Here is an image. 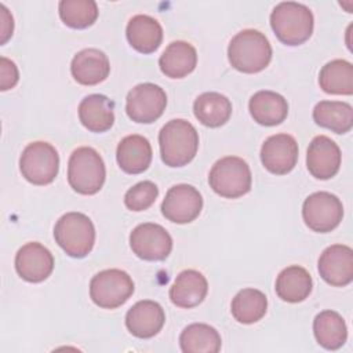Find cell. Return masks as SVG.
Instances as JSON below:
<instances>
[{
    "label": "cell",
    "mask_w": 353,
    "mask_h": 353,
    "mask_svg": "<svg viewBox=\"0 0 353 353\" xmlns=\"http://www.w3.org/2000/svg\"><path fill=\"white\" fill-rule=\"evenodd\" d=\"M161 160L168 167H183L199 149V134L192 123L183 119L170 120L159 132Z\"/></svg>",
    "instance_id": "obj_1"
},
{
    "label": "cell",
    "mask_w": 353,
    "mask_h": 353,
    "mask_svg": "<svg viewBox=\"0 0 353 353\" xmlns=\"http://www.w3.org/2000/svg\"><path fill=\"white\" fill-rule=\"evenodd\" d=\"M228 59L239 72L258 73L269 65L272 46L268 37L259 30L244 29L230 40Z\"/></svg>",
    "instance_id": "obj_2"
},
{
    "label": "cell",
    "mask_w": 353,
    "mask_h": 353,
    "mask_svg": "<svg viewBox=\"0 0 353 353\" xmlns=\"http://www.w3.org/2000/svg\"><path fill=\"white\" fill-rule=\"evenodd\" d=\"M276 37L287 46H299L313 33L314 18L309 7L296 1H281L270 14Z\"/></svg>",
    "instance_id": "obj_3"
},
{
    "label": "cell",
    "mask_w": 353,
    "mask_h": 353,
    "mask_svg": "<svg viewBox=\"0 0 353 353\" xmlns=\"http://www.w3.org/2000/svg\"><path fill=\"white\" fill-rule=\"evenodd\" d=\"M106 178V168L101 154L90 146L73 150L68 163V182L80 194L98 193Z\"/></svg>",
    "instance_id": "obj_4"
},
{
    "label": "cell",
    "mask_w": 353,
    "mask_h": 353,
    "mask_svg": "<svg viewBox=\"0 0 353 353\" xmlns=\"http://www.w3.org/2000/svg\"><path fill=\"white\" fill-rule=\"evenodd\" d=\"M57 244L72 258L87 256L95 243L92 221L81 212H66L54 226Z\"/></svg>",
    "instance_id": "obj_5"
},
{
    "label": "cell",
    "mask_w": 353,
    "mask_h": 353,
    "mask_svg": "<svg viewBox=\"0 0 353 353\" xmlns=\"http://www.w3.org/2000/svg\"><path fill=\"white\" fill-rule=\"evenodd\" d=\"M251 170L245 160L237 156L219 159L208 174L211 189L225 199H237L251 190Z\"/></svg>",
    "instance_id": "obj_6"
},
{
    "label": "cell",
    "mask_w": 353,
    "mask_h": 353,
    "mask_svg": "<svg viewBox=\"0 0 353 353\" xmlns=\"http://www.w3.org/2000/svg\"><path fill=\"white\" fill-rule=\"evenodd\" d=\"M19 170L28 182L39 186L48 185L58 175L59 154L48 142H32L19 157Z\"/></svg>",
    "instance_id": "obj_7"
},
{
    "label": "cell",
    "mask_w": 353,
    "mask_h": 353,
    "mask_svg": "<svg viewBox=\"0 0 353 353\" xmlns=\"http://www.w3.org/2000/svg\"><path fill=\"white\" fill-rule=\"evenodd\" d=\"M134 292V281L121 269H106L90 281V296L102 309H116L124 305Z\"/></svg>",
    "instance_id": "obj_8"
},
{
    "label": "cell",
    "mask_w": 353,
    "mask_h": 353,
    "mask_svg": "<svg viewBox=\"0 0 353 353\" xmlns=\"http://www.w3.org/2000/svg\"><path fill=\"white\" fill-rule=\"evenodd\" d=\"M302 218L309 229L317 233L334 230L343 218L342 201L330 192H316L306 197Z\"/></svg>",
    "instance_id": "obj_9"
},
{
    "label": "cell",
    "mask_w": 353,
    "mask_h": 353,
    "mask_svg": "<svg viewBox=\"0 0 353 353\" xmlns=\"http://www.w3.org/2000/svg\"><path fill=\"white\" fill-rule=\"evenodd\" d=\"M167 95L165 91L153 83H142L135 85L125 99L127 116L142 124L156 121L165 110Z\"/></svg>",
    "instance_id": "obj_10"
},
{
    "label": "cell",
    "mask_w": 353,
    "mask_h": 353,
    "mask_svg": "<svg viewBox=\"0 0 353 353\" xmlns=\"http://www.w3.org/2000/svg\"><path fill=\"white\" fill-rule=\"evenodd\" d=\"M132 252L143 261H164L172 250L170 233L159 223H141L130 234Z\"/></svg>",
    "instance_id": "obj_11"
},
{
    "label": "cell",
    "mask_w": 353,
    "mask_h": 353,
    "mask_svg": "<svg viewBox=\"0 0 353 353\" xmlns=\"http://www.w3.org/2000/svg\"><path fill=\"white\" fill-rule=\"evenodd\" d=\"M203 208L200 192L188 183H179L168 189L161 203L163 215L174 223H189L194 221Z\"/></svg>",
    "instance_id": "obj_12"
},
{
    "label": "cell",
    "mask_w": 353,
    "mask_h": 353,
    "mask_svg": "<svg viewBox=\"0 0 353 353\" xmlns=\"http://www.w3.org/2000/svg\"><path fill=\"white\" fill-rule=\"evenodd\" d=\"M263 167L276 175H285L298 161V143L290 134H274L265 139L261 148Z\"/></svg>",
    "instance_id": "obj_13"
},
{
    "label": "cell",
    "mask_w": 353,
    "mask_h": 353,
    "mask_svg": "<svg viewBox=\"0 0 353 353\" xmlns=\"http://www.w3.org/2000/svg\"><path fill=\"white\" fill-rule=\"evenodd\" d=\"M15 270L25 281L41 283L54 270V256L43 244L26 243L15 255Z\"/></svg>",
    "instance_id": "obj_14"
},
{
    "label": "cell",
    "mask_w": 353,
    "mask_h": 353,
    "mask_svg": "<svg viewBox=\"0 0 353 353\" xmlns=\"http://www.w3.org/2000/svg\"><path fill=\"white\" fill-rule=\"evenodd\" d=\"M317 266L325 283L345 287L353 280V250L345 244H332L321 252Z\"/></svg>",
    "instance_id": "obj_15"
},
{
    "label": "cell",
    "mask_w": 353,
    "mask_h": 353,
    "mask_svg": "<svg viewBox=\"0 0 353 353\" xmlns=\"http://www.w3.org/2000/svg\"><path fill=\"white\" fill-rule=\"evenodd\" d=\"M341 149L325 135L314 137L307 148L306 165L309 172L317 179H330L336 175L341 167Z\"/></svg>",
    "instance_id": "obj_16"
},
{
    "label": "cell",
    "mask_w": 353,
    "mask_h": 353,
    "mask_svg": "<svg viewBox=\"0 0 353 353\" xmlns=\"http://www.w3.org/2000/svg\"><path fill=\"white\" fill-rule=\"evenodd\" d=\"M165 321L160 303L145 299L132 305L125 314V327L137 338L148 339L157 335Z\"/></svg>",
    "instance_id": "obj_17"
},
{
    "label": "cell",
    "mask_w": 353,
    "mask_h": 353,
    "mask_svg": "<svg viewBox=\"0 0 353 353\" xmlns=\"http://www.w3.org/2000/svg\"><path fill=\"white\" fill-rule=\"evenodd\" d=\"M110 63L106 54L98 48H84L79 51L70 63L73 79L83 85H95L106 80Z\"/></svg>",
    "instance_id": "obj_18"
},
{
    "label": "cell",
    "mask_w": 353,
    "mask_h": 353,
    "mask_svg": "<svg viewBox=\"0 0 353 353\" xmlns=\"http://www.w3.org/2000/svg\"><path fill=\"white\" fill-rule=\"evenodd\" d=\"M208 292L207 279L194 269L182 270L170 288L171 302L183 309H190L200 305Z\"/></svg>",
    "instance_id": "obj_19"
},
{
    "label": "cell",
    "mask_w": 353,
    "mask_h": 353,
    "mask_svg": "<svg viewBox=\"0 0 353 353\" xmlns=\"http://www.w3.org/2000/svg\"><path fill=\"white\" fill-rule=\"evenodd\" d=\"M150 142L138 134L124 137L116 150L119 167L127 174H141L146 171L152 163Z\"/></svg>",
    "instance_id": "obj_20"
},
{
    "label": "cell",
    "mask_w": 353,
    "mask_h": 353,
    "mask_svg": "<svg viewBox=\"0 0 353 353\" xmlns=\"http://www.w3.org/2000/svg\"><path fill=\"white\" fill-rule=\"evenodd\" d=\"M130 46L141 54L154 52L163 41V28L153 17L138 14L134 15L125 29Z\"/></svg>",
    "instance_id": "obj_21"
},
{
    "label": "cell",
    "mask_w": 353,
    "mask_h": 353,
    "mask_svg": "<svg viewBox=\"0 0 353 353\" xmlns=\"http://www.w3.org/2000/svg\"><path fill=\"white\" fill-rule=\"evenodd\" d=\"M79 119L91 132H105L114 123V102L102 94H91L79 105Z\"/></svg>",
    "instance_id": "obj_22"
},
{
    "label": "cell",
    "mask_w": 353,
    "mask_h": 353,
    "mask_svg": "<svg viewBox=\"0 0 353 353\" xmlns=\"http://www.w3.org/2000/svg\"><path fill=\"white\" fill-rule=\"evenodd\" d=\"M248 109L254 121L266 127L283 123L288 114L287 99L269 90L255 92L248 102Z\"/></svg>",
    "instance_id": "obj_23"
},
{
    "label": "cell",
    "mask_w": 353,
    "mask_h": 353,
    "mask_svg": "<svg viewBox=\"0 0 353 353\" xmlns=\"http://www.w3.org/2000/svg\"><path fill=\"white\" fill-rule=\"evenodd\" d=\"M197 65L196 48L182 40L172 41L167 46L159 58L160 70L170 79H182L192 73Z\"/></svg>",
    "instance_id": "obj_24"
},
{
    "label": "cell",
    "mask_w": 353,
    "mask_h": 353,
    "mask_svg": "<svg viewBox=\"0 0 353 353\" xmlns=\"http://www.w3.org/2000/svg\"><path fill=\"white\" fill-rule=\"evenodd\" d=\"M313 288V280L309 272L298 265L283 269L276 279V294L280 299L290 303L305 301Z\"/></svg>",
    "instance_id": "obj_25"
},
{
    "label": "cell",
    "mask_w": 353,
    "mask_h": 353,
    "mask_svg": "<svg viewBox=\"0 0 353 353\" xmlns=\"http://www.w3.org/2000/svg\"><path fill=\"white\" fill-rule=\"evenodd\" d=\"M193 112L196 119L205 127L216 128L223 125L232 116V102L219 92H203L194 99Z\"/></svg>",
    "instance_id": "obj_26"
},
{
    "label": "cell",
    "mask_w": 353,
    "mask_h": 353,
    "mask_svg": "<svg viewBox=\"0 0 353 353\" xmlns=\"http://www.w3.org/2000/svg\"><path fill=\"white\" fill-rule=\"evenodd\" d=\"M313 332L317 343L327 350L342 347L347 339V327L343 317L334 310H323L313 320Z\"/></svg>",
    "instance_id": "obj_27"
},
{
    "label": "cell",
    "mask_w": 353,
    "mask_h": 353,
    "mask_svg": "<svg viewBox=\"0 0 353 353\" xmlns=\"http://www.w3.org/2000/svg\"><path fill=\"white\" fill-rule=\"evenodd\" d=\"M313 120L335 134H346L353 127V109L342 101H320L313 109Z\"/></svg>",
    "instance_id": "obj_28"
},
{
    "label": "cell",
    "mask_w": 353,
    "mask_h": 353,
    "mask_svg": "<svg viewBox=\"0 0 353 353\" xmlns=\"http://www.w3.org/2000/svg\"><path fill=\"white\" fill-rule=\"evenodd\" d=\"M179 346L183 353H218L222 341L214 327L204 323H193L181 332Z\"/></svg>",
    "instance_id": "obj_29"
},
{
    "label": "cell",
    "mask_w": 353,
    "mask_h": 353,
    "mask_svg": "<svg viewBox=\"0 0 353 353\" xmlns=\"http://www.w3.org/2000/svg\"><path fill=\"white\" fill-rule=\"evenodd\" d=\"M320 88L327 94L352 95L353 94V65L345 59L327 62L319 73Z\"/></svg>",
    "instance_id": "obj_30"
},
{
    "label": "cell",
    "mask_w": 353,
    "mask_h": 353,
    "mask_svg": "<svg viewBox=\"0 0 353 353\" xmlns=\"http://www.w3.org/2000/svg\"><path fill=\"white\" fill-rule=\"evenodd\" d=\"M230 310L236 321L241 324H254L265 316L268 310V298L256 288H244L233 298Z\"/></svg>",
    "instance_id": "obj_31"
},
{
    "label": "cell",
    "mask_w": 353,
    "mask_h": 353,
    "mask_svg": "<svg viewBox=\"0 0 353 353\" xmlns=\"http://www.w3.org/2000/svg\"><path fill=\"white\" fill-rule=\"evenodd\" d=\"M62 22L73 29H85L98 18V6L94 0H62L58 4Z\"/></svg>",
    "instance_id": "obj_32"
},
{
    "label": "cell",
    "mask_w": 353,
    "mask_h": 353,
    "mask_svg": "<svg viewBox=\"0 0 353 353\" xmlns=\"http://www.w3.org/2000/svg\"><path fill=\"white\" fill-rule=\"evenodd\" d=\"M159 188L152 181H142L130 188L124 194V204L128 210L139 212L148 210L157 199Z\"/></svg>",
    "instance_id": "obj_33"
},
{
    "label": "cell",
    "mask_w": 353,
    "mask_h": 353,
    "mask_svg": "<svg viewBox=\"0 0 353 353\" xmlns=\"http://www.w3.org/2000/svg\"><path fill=\"white\" fill-rule=\"evenodd\" d=\"M0 74H1V81H0L1 91H7V90L15 87V84L19 80V73H18L17 65L6 57L0 58Z\"/></svg>",
    "instance_id": "obj_34"
},
{
    "label": "cell",
    "mask_w": 353,
    "mask_h": 353,
    "mask_svg": "<svg viewBox=\"0 0 353 353\" xmlns=\"http://www.w3.org/2000/svg\"><path fill=\"white\" fill-rule=\"evenodd\" d=\"M1 8V21H3V25H1V44H4L8 37L12 34V29H14V21H12V17L10 15L8 10L1 4L0 6Z\"/></svg>",
    "instance_id": "obj_35"
}]
</instances>
